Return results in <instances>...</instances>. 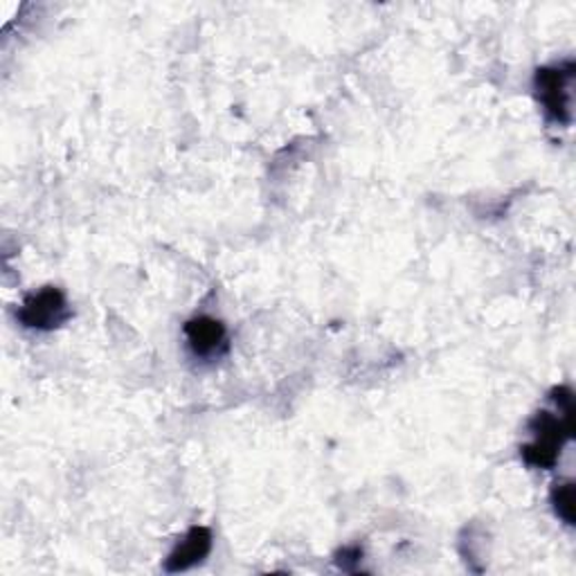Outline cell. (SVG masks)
I'll list each match as a JSON object with an SVG mask.
<instances>
[{
	"label": "cell",
	"instance_id": "7a4b0ae2",
	"mask_svg": "<svg viewBox=\"0 0 576 576\" xmlns=\"http://www.w3.org/2000/svg\"><path fill=\"white\" fill-rule=\"evenodd\" d=\"M572 81L574 61L538 68L534 77L536 98L547 120L560 127H567L572 122Z\"/></svg>",
	"mask_w": 576,
	"mask_h": 576
},
{
	"label": "cell",
	"instance_id": "5b68a950",
	"mask_svg": "<svg viewBox=\"0 0 576 576\" xmlns=\"http://www.w3.org/2000/svg\"><path fill=\"white\" fill-rule=\"evenodd\" d=\"M212 552V532L208 527H192L183 540L174 547V552L164 560V569L176 574L192 569L194 565L203 563Z\"/></svg>",
	"mask_w": 576,
	"mask_h": 576
},
{
	"label": "cell",
	"instance_id": "6da1fadb",
	"mask_svg": "<svg viewBox=\"0 0 576 576\" xmlns=\"http://www.w3.org/2000/svg\"><path fill=\"white\" fill-rule=\"evenodd\" d=\"M529 433L534 435V442L521 448L523 462L532 468L549 471L558 464L565 442L574 433V415L558 413L556 417L543 410V413L534 415V420L529 422Z\"/></svg>",
	"mask_w": 576,
	"mask_h": 576
},
{
	"label": "cell",
	"instance_id": "52a82bcc",
	"mask_svg": "<svg viewBox=\"0 0 576 576\" xmlns=\"http://www.w3.org/2000/svg\"><path fill=\"white\" fill-rule=\"evenodd\" d=\"M363 558V549L361 547H345L341 554H338V565L347 572H352L354 563H358Z\"/></svg>",
	"mask_w": 576,
	"mask_h": 576
},
{
	"label": "cell",
	"instance_id": "3957f363",
	"mask_svg": "<svg viewBox=\"0 0 576 576\" xmlns=\"http://www.w3.org/2000/svg\"><path fill=\"white\" fill-rule=\"evenodd\" d=\"M17 317L28 329H37V332H54V329L63 326L72 317V311L68 306L65 295L59 289L46 286L37 293H30L23 300V304L17 311Z\"/></svg>",
	"mask_w": 576,
	"mask_h": 576
},
{
	"label": "cell",
	"instance_id": "277c9868",
	"mask_svg": "<svg viewBox=\"0 0 576 576\" xmlns=\"http://www.w3.org/2000/svg\"><path fill=\"white\" fill-rule=\"evenodd\" d=\"M183 332L188 338V347L196 358H205V361L221 358L230 350L225 326L214 317L208 315L192 317L185 322Z\"/></svg>",
	"mask_w": 576,
	"mask_h": 576
},
{
	"label": "cell",
	"instance_id": "8992f818",
	"mask_svg": "<svg viewBox=\"0 0 576 576\" xmlns=\"http://www.w3.org/2000/svg\"><path fill=\"white\" fill-rule=\"evenodd\" d=\"M576 498H574V484L572 482H556L552 488V505L556 516L565 525H574L576 521Z\"/></svg>",
	"mask_w": 576,
	"mask_h": 576
}]
</instances>
